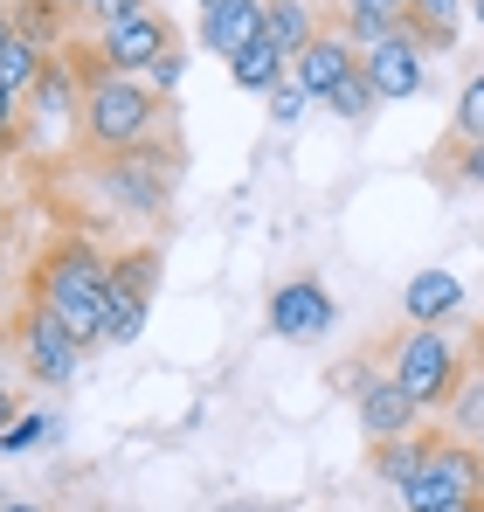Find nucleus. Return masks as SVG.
I'll list each match as a JSON object with an SVG mask.
<instances>
[{"instance_id":"nucleus-33","label":"nucleus","mask_w":484,"mask_h":512,"mask_svg":"<svg viewBox=\"0 0 484 512\" xmlns=\"http://www.w3.org/2000/svg\"><path fill=\"white\" fill-rule=\"evenodd\" d=\"M374 374H388V367H374V360H353V367H339V374H332V381H339V395H346V402H353V395H360V388H367V381H374Z\"/></svg>"},{"instance_id":"nucleus-8","label":"nucleus","mask_w":484,"mask_h":512,"mask_svg":"<svg viewBox=\"0 0 484 512\" xmlns=\"http://www.w3.org/2000/svg\"><path fill=\"white\" fill-rule=\"evenodd\" d=\"M90 42H97V56H104V70H111V77H146V70L160 63V56L173 49V42H180V35L166 28V14L153 7V14H132V21H111V28H97Z\"/></svg>"},{"instance_id":"nucleus-1","label":"nucleus","mask_w":484,"mask_h":512,"mask_svg":"<svg viewBox=\"0 0 484 512\" xmlns=\"http://www.w3.org/2000/svg\"><path fill=\"white\" fill-rule=\"evenodd\" d=\"M104 291H111V256L83 236L56 243L35 270V305L56 312L83 346H104Z\"/></svg>"},{"instance_id":"nucleus-5","label":"nucleus","mask_w":484,"mask_h":512,"mask_svg":"<svg viewBox=\"0 0 484 512\" xmlns=\"http://www.w3.org/2000/svg\"><path fill=\"white\" fill-rule=\"evenodd\" d=\"M464 499H484V450L436 429L422 471L402 485V512H443V506H464Z\"/></svg>"},{"instance_id":"nucleus-20","label":"nucleus","mask_w":484,"mask_h":512,"mask_svg":"<svg viewBox=\"0 0 484 512\" xmlns=\"http://www.w3.org/2000/svg\"><path fill=\"white\" fill-rule=\"evenodd\" d=\"M429 443H436V429H415V436H395V443H374V478L402 492L408 478L422 471V457H429Z\"/></svg>"},{"instance_id":"nucleus-30","label":"nucleus","mask_w":484,"mask_h":512,"mask_svg":"<svg viewBox=\"0 0 484 512\" xmlns=\"http://www.w3.org/2000/svg\"><path fill=\"white\" fill-rule=\"evenodd\" d=\"M21 146V97L0 84V153H14Z\"/></svg>"},{"instance_id":"nucleus-42","label":"nucleus","mask_w":484,"mask_h":512,"mask_svg":"<svg viewBox=\"0 0 484 512\" xmlns=\"http://www.w3.org/2000/svg\"><path fill=\"white\" fill-rule=\"evenodd\" d=\"M0 7H7V0H0Z\"/></svg>"},{"instance_id":"nucleus-24","label":"nucleus","mask_w":484,"mask_h":512,"mask_svg":"<svg viewBox=\"0 0 484 512\" xmlns=\"http://www.w3.org/2000/svg\"><path fill=\"white\" fill-rule=\"evenodd\" d=\"M42 70H49V56H42L35 42H21V35H7V49H0V84L14 90V97H28V90L42 84Z\"/></svg>"},{"instance_id":"nucleus-41","label":"nucleus","mask_w":484,"mask_h":512,"mask_svg":"<svg viewBox=\"0 0 484 512\" xmlns=\"http://www.w3.org/2000/svg\"><path fill=\"white\" fill-rule=\"evenodd\" d=\"M478 450H484V436H478Z\"/></svg>"},{"instance_id":"nucleus-9","label":"nucleus","mask_w":484,"mask_h":512,"mask_svg":"<svg viewBox=\"0 0 484 512\" xmlns=\"http://www.w3.org/2000/svg\"><path fill=\"white\" fill-rule=\"evenodd\" d=\"M360 77L374 84L381 104H408V97H422V90H429V49H422L408 28H395L381 49H367V56H360Z\"/></svg>"},{"instance_id":"nucleus-35","label":"nucleus","mask_w":484,"mask_h":512,"mask_svg":"<svg viewBox=\"0 0 484 512\" xmlns=\"http://www.w3.org/2000/svg\"><path fill=\"white\" fill-rule=\"evenodd\" d=\"M0 512H49V506H35V499H0Z\"/></svg>"},{"instance_id":"nucleus-18","label":"nucleus","mask_w":484,"mask_h":512,"mask_svg":"<svg viewBox=\"0 0 484 512\" xmlns=\"http://www.w3.org/2000/svg\"><path fill=\"white\" fill-rule=\"evenodd\" d=\"M464 14H471V0H415V7H408V35H415L429 56H443V49H457Z\"/></svg>"},{"instance_id":"nucleus-27","label":"nucleus","mask_w":484,"mask_h":512,"mask_svg":"<svg viewBox=\"0 0 484 512\" xmlns=\"http://www.w3.org/2000/svg\"><path fill=\"white\" fill-rule=\"evenodd\" d=\"M42 436H56V416H14V423L0 429V457H21V450H35Z\"/></svg>"},{"instance_id":"nucleus-31","label":"nucleus","mask_w":484,"mask_h":512,"mask_svg":"<svg viewBox=\"0 0 484 512\" xmlns=\"http://www.w3.org/2000/svg\"><path fill=\"white\" fill-rule=\"evenodd\" d=\"M450 173H457L464 187H484V139H471V146H457V160H450Z\"/></svg>"},{"instance_id":"nucleus-3","label":"nucleus","mask_w":484,"mask_h":512,"mask_svg":"<svg viewBox=\"0 0 484 512\" xmlns=\"http://www.w3.org/2000/svg\"><path fill=\"white\" fill-rule=\"evenodd\" d=\"M388 374L408 388V402H415L422 416H443L450 395L464 388L471 360H464V340H457L450 326H408L402 340H395V353H388Z\"/></svg>"},{"instance_id":"nucleus-40","label":"nucleus","mask_w":484,"mask_h":512,"mask_svg":"<svg viewBox=\"0 0 484 512\" xmlns=\"http://www.w3.org/2000/svg\"><path fill=\"white\" fill-rule=\"evenodd\" d=\"M0 291H7V256H0Z\"/></svg>"},{"instance_id":"nucleus-23","label":"nucleus","mask_w":484,"mask_h":512,"mask_svg":"<svg viewBox=\"0 0 484 512\" xmlns=\"http://www.w3.org/2000/svg\"><path fill=\"white\" fill-rule=\"evenodd\" d=\"M111 284L132 291V298H153V291H160V250H153V243L118 250V256H111Z\"/></svg>"},{"instance_id":"nucleus-19","label":"nucleus","mask_w":484,"mask_h":512,"mask_svg":"<svg viewBox=\"0 0 484 512\" xmlns=\"http://www.w3.org/2000/svg\"><path fill=\"white\" fill-rule=\"evenodd\" d=\"M229 77H236V90H249V97H270V90L291 77V63H284V49H277V42H263V35H256L236 63H229Z\"/></svg>"},{"instance_id":"nucleus-17","label":"nucleus","mask_w":484,"mask_h":512,"mask_svg":"<svg viewBox=\"0 0 484 512\" xmlns=\"http://www.w3.org/2000/svg\"><path fill=\"white\" fill-rule=\"evenodd\" d=\"M312 35H319L312 0H263V42H277V49H284V63H298Z\"/></svg>"},{"instance_id":"nucleus-39","label":"nucleus","mask_w":484,"mask_h":512,"mask_svg":"<svg viewBox=\"0 0 484 512\" xmlns=\"http://www.w3.org/2000/svg\"><path fill=\"white\" fill-rule=\"evenodd\" d=\"M471 21H478V28H484V0H471Z\"/></svg>"},{"instance_id":"nucleus-15","label":"nucleus","mask_w":484,"mask_h":512,"mask_svg":"<svg viewBox=\"0 0 484 512\" xmlns=\"http://www.w3.org/2000/svg\"><path fill=\"white\" fill-rule=\"evenodd\" d=\"M408 7L415 0H346V14H339V35L367 56V49H381L395 28H408Z\"/></svg>"},{"instance_id":"nucleus-34","label":"nucleus","mask_w":484,"mask_h":512,"mask_svg":"<svg viewBox=\"0 0 484 512\" xmlns=\"http://www.w3.org/2000/svg\"><path fill=\"white\" fill-rule=\"evenodd\" d=\"M14 416H21V402H14V388H7V381H0V429L14 423Z\"/></svg>"},{"instance_id":"nucleus-21","label":"nucleus","mask_w":484,"mask_h":512,"mask_svg":"<svg viewBox=\"0 0 484 512\" xmlns=\"http://www.w3.org/2000/svg\"><path fill=\"white\" fill-rule=\"evenodd\" d=\"M443 436H457V443H478V436H484V374H464V388L450 395V409H443Z\"/></svg>"},{"instance_id":"nucleus-32","label":"nucleus","mask_w":484,"mask_h":512,"mask_svg":"<svg viewBox=\"0 0 484 512\" xmlns=\"http://www.w3.org/2000/svg\"><path fill=\"white\" fill-rule=\"evenodd\" d=\"M160 0H104L97 14H90V28H111V21H132V14H153Z\"/></svg>"},{"instance_id":"nucleus-6","label":"nucleus","mask_w":484,"mask_h":512,"mask_svg":"<svg viewBox=\"0 0 484 512\" xmlns=\"http://www.w3.org/2000/svg\"><path fill=\"white\" fill-rule=\"evenodd\" d=\"M14 353H21V374H28L35 388H70L90 346H83L56 312H42V305L28 298V305L14 312Z\"/></svg>"},{"instance_id":"nucleus-36","label":"nucleus","mask_w":484,"mask_h":512,"mask_svg":"<svg viewBox=\"0 0 484 512\" xmlns=\"http://www.w3.org/2000/svg\"><path fill=\"white\" fill-rule=\"evenodd\" d=\"M63 7H70V14H83V21H90V14H97V7H104V0H63Z\"/></svg>"},{"instance_id":"nucleus-38","label":"nucleus","mask_w":484,"mask_h":512,"mask_svg":"<svg viewBox=\"0 0 484 512\" xmlns=\"http://www.w3.org/2000/svg\"><path fill=\"white\" fill-rule=\"evenodd\" d=\"M443 512H484V499H464V506H443Z\"/></svg>"},{"instance_id":"nucleus-11","label":"nucleus","mask_w":484,"mask_h":512,"mask_svg":"<svg viewBox=\"0 0 484 512\" xmlns=\"http://www.w3.org/2000/svg\"><path fill=\"white\" fill-rule=\"evenodd\" d=\"M291 77L305 84V97H312V104H332V97H339V84H353V77H360V49H353L339 28H319V35L305 42V56L291 63Z\"/></svg>"},{"instance_id":"nucleus-37","label":"nucleus","mask_w":484,"mask_h":512,"mask_svg":"<svg viewBox=\"0 0 484 512\" xmlns=\"http://www.w3.org/2000/svg\"><path fill=\"white\" fill-rule=\"evenodd\" d=\"M194 7H201V14H222V7H236V0H194Z\"/></svg>"},{"instance_id":"nucleus-7","label":"nucleus","mask_w":484,"mask_h":512,"mask_svg":"<svg viewBox=\"0 0 484 512\" xmlns=\"http://www.w3.org/2000/svg\"><path fill=\"white\" fill-rule=\"evenodd\" d=\"M104 201L118 208V215H132V222H153L166 215V201H173V160H166V146H139V153H125V160H104Z\"/></svg>"},{"instance_id":"nucleus-26","label":"nucleus","mask_w":484,"mask_h":512,"mask_svg":"<svg viewBox=\"0 0 484 512\" xmlns=\"http://www.w3.org/2000/svg\"><path fill=\"white\" fill-rule=\"evenodd\" d=\"M457 139H464V146L484 139V70L464 77V90H457Z\"/></svg>"},{"instance_id":"nucleus-10","label":"nucleus","mask_w":484,"mask_h":512,"mask_svg":"<svg viewBox=\"0 0 484 512\" xmlns=\"http://www.w3.org/2000/svg\"><path fill=\"white\" fill-rule=\"evenodd\" d=\"M332 326H339V305L319 277H284L270 291V333L277 340H325Z\"/></svg>"},{"instance_id":"nucleus-14","label":"nucleus","mask_w":484,"mask_h":512,"mask_svg":"<svg viewBox=\"0 0 484 512\" xmlns=\"http://www.w3.org/2000/svg\"><path fill=\"white\" fill-rule=\"evenodd\" d=\"M256 35H263V0H236L222 14H201V49L222 56V63H236Z\"/></svg>"},{"instance_id":"nucleus-16","label":"nucleus","mask_w":484,"mask_h":512,"mask_svg":"<svg viewBox=\"0 0 484 512\" xmlns=\"http://www.w3.org/2000/svg\"><path fill=\"white\" fill-rule=\"evenodd\" d=\"M7 21H14V35L35 42L42 56L70 49V7H63V0H7Z\"/></svg>"},{"instance_id":"nucleus-29","label":"nucleus","mask_w":484,"mask_h":512,"mask_svg":"<svg viewBox=\"0 0 484 512\" xmlns=\"http://www.w3.org/2000/svg\"><path fill=\"white\" fill-rule=\"evenodd\" d=\"M180 77H187V49L173 42V49H166L160 63L146 70V84H153V97H173V90H180Z\"/></svg>"},{"instance_id":"nucleus-4","label":"nucleus","mask_w":484,"mask_h":512,"mask_svg":"<svg viewBox=\"0 0 484 512\" xmlns=\"http://www.w3.org/2000/svg\"><path fill=\"white\" fill-rule=\"evenodd\" d=\"M70 139H83V77L70 56H49L42 84L21 97V146L28 153H63Z\"/></svg>"},{"instance_id":"nucleus-22","label":"nucleus","mask_w":484,"mask_h":512,"mask_svg":"<svg viewBox=\"0 0 484 512\" xmlns=\"http://www.w3.org/2000/svg\"><path fill=\"white\" fill-rule=\"evenodd\" d=\"M146 305L153 298H132V291H104V346H132L139 333H146Z\"/></svg>"},{"instance_id":"nucleus-13","label":"nucleus","mask_w":484,"mask_h":512,"mask_svg":"<svg viewBox=\"0 0 484 512\" xmlns=\"http://www.w3.org/2000/svg\"><path fill=\"white\" fill-rule=\"evenodd\" d=\"M464 277L457 270H415L408 277V291H402V319L408 326H450L457 312H464Z\"/></svg>"},{"instance_id":"nucleus-25","label":"nucleus","mask_w":484,"mask_h":512,"mask_svg":"<svg viewBox=\"0 0 484 512\" xmlns=\"http://www.w3.org/2000/svg\"><path fill=\"white\" fill-rule=\"evenodd\" d=\"M325 111H332L339 125H367V118L381 111V97H374V84H367V77H353V84H339V97H332Z\"/></svg>"},{"instance_id":"nucleus-2","label":"nucleus","mask_w":484,"mask_h":512,"mask_svg":"<svg viewBox=\"0 0 484 512\" xmlns=\"http://www.w3.org/2000/svg\"><path fill=\"white\" fill-rule=\"evenodd\" d=\"M160 104L146 77H104V84L83 90V146L97 160H125L139 146L160 139Z\"/></svg>"},{"instance_id":"nucleus-12","label":"nucleus","mask_w":484,"mask_h":512,"mask_svg":"<svg viewBox=\"0 0 484 512\" xmlns=\"http://www.w3.org/2000/svg\"><path fill=\"white\" fill-rule=\"evenodd\" d=\"M353 416H360V436H367V443H395V436H415V429H422V409L408 402V388L395 374H374V381L353 395Z\"/></svg>"},{"instance_id":"nucleus-28","label":"nucleus","mask_w":484,"mask_h":512,"mask_svg":"<svg viewBox=\"0 0 484 512\" xmlns=\"http://www.w3.org/2000/svg\"><path fill=\"white\" fill-rule=\"evenodd\" d=\"M263 104H270V125H284V132H291V125H298V118L312 111V97H305V84H298V77H284V84L270 90Z\"/></svg>"}]
</instances>
